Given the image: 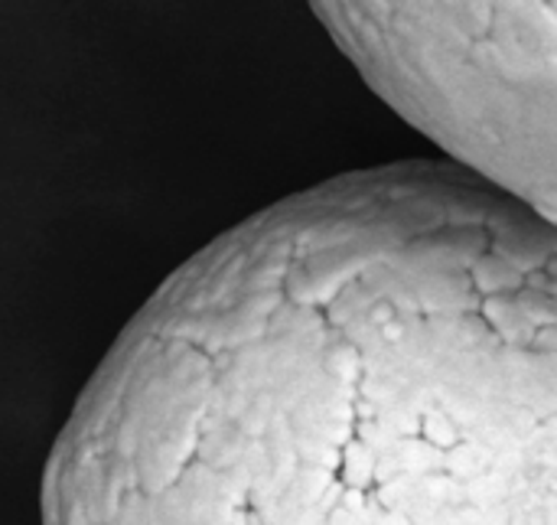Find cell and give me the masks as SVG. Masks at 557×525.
<instances>
[{
	"label": "cell",
	"instance_id": "1",
	"mask_svg": "<svg viewBox=\"0 0 557 525\" xmlns=\"http://www.w3.org/2000/svg\"><path fill=\"white\" fill-rule=\"evenodd\" d=\"M42 525H557V225L441 160L245 219L85 386Z\"/></svg>",
	"mask_w": 557,
	"mask_h": 525
},
{
	"label": "cell",
	"instance_id": "2",
	"mask_svg": "<svg viewBox=\"0 0 557 525\" xmlns=\"http://www.w3.org/2000/svg\"><path fill=\"white\" fill-rule=\"evenodd\" d=\"M333 42L450 160L557 225V3H317Z\"/></svg>",
	"mask_w": 557,
	"mask_h": 525
}]
</instances>
